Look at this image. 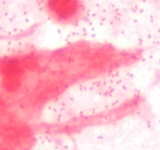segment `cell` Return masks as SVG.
Here are the masks:
<instances>
[{
	"mask_svg": "<svg viewBox=\"0 0 160 150\" xmlns=\"http://www.w3.org/2000/svg\"><path fill=\"white\" fill-rule=\"evenodd\" d=\"M43 7L49 19L63 27L78 26L87 14L86 0H44Z\"/></svg>",
	"mask_w": 160,
	"mask_h": 150,
	"instance_id": "1",
	"label": "cell"
}]
</instances>
